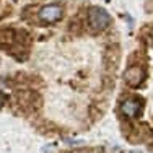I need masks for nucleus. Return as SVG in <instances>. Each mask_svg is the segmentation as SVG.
I'll return each mask as SVG.
<instances>
[{
	"label": "nucleus",
	"instance_id": "f257e3e1",
	"mask_svg": "<svg viewBox=\"0 0 153 153\" xmlns=\"http://www.w3.org/2000/svg\"><path fill=\"white\" fill-rule=\"evenodd\" d=\"M88 25L94 33L103 31L111 25V15L103 7H91L88 10Z\"/></svg>",
	"mask_w": 153,
	"mask_h": 153
},
{
	"label": "nucleus",
	"instance_id": "f03ea898",
	"mask_svg": "<svg viewBox=\"0 0 153 153\" xmlns=\"http://www.w3.org/2000/svg\"><path fill=\"white\" fill-rule=\"evenodd\" d=\"M39 20L42 23H47V25H52V23H57L59 20H62L64 16V7L62 5H57V3H52V5H44L38 13Z\"/></svg>",
	"mask_w": 153,
	"mask_h": 153
},
{
	"label": "nucleus",
	"instance_id": "7ed1b4c3",
	"mask_svg": "<svg viewBox=\"0 0 153 153\" xmlns=\"http://www.w3.org/2000/svg\"><path fill=\"white\" fill-rule=\"evenodd\" d=\"M142 111V101L137 100V98H129V100L122 101L121 104V112L124 117L127 119H134L140 114Z\"/></svg>",
	"mask_w": 153,
	"mask_h": 153
},
{
	"label": "nucleus",
	"instance_id": "20e7f679",
	"mask_svg": "<svg viewBox=\"0 0 153 153\" xmlns=\"http://www.w3.org/2000/svg\"><path fill=\"white\" fill-rule=\"evenodd\" d=\"M143 76H145V72L143 68L140 67H130L126 70V74H124V80H126V83L129 86H138L142 82H143Z\"/></svg>",
	"mask_w": 153,
	"mask_h": 153
},
{
	"label": "nucleus",
	"instance_id": "39448f33",
	"mask_svg": "<svg viewBox=\"0 0 153 153\" xmlns=\"http://www.w3.org/2000/svg\"><path fill=\"white\" fill-rule=\"evenodd\" d=\"M7 101V94L5 93H0V108L3 106V103Z\"/></svg>",
	"mask_w": 153,
	"mask_h": 153
},
{
	"label": "nucleus",
	"instance_id": "423d86ee",
	"mask_svg": "<svg viewBox=\"0 0 153 153\" xmlns=\"http://www.w3.org/2000/svg\"><path fill=\"white\" fill-rule=\"evenodd\" d=\"M150 38H152V42H153V30H152V33H150Z\"/></svg>",
	"mask_w": 153,
	"mask_h": 153
}]
</instances>
